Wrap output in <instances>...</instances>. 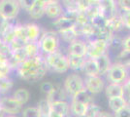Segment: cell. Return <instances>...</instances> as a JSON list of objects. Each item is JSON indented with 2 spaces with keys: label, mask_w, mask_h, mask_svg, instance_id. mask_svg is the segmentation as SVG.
Segmentation results:
<instances>
[{
  "label": "cell",
  "mask_w": 130,
  "mask_h": 117,
  "mask_svg": "<svg viewBox=\"0 0 130 117\" xmlns=\"http://www.w3.org/2000/svg\"><path fill=\"white\" fill-rule=\"evenodd\" d=\"M12 96L22 106L26 105L27 102H28V100H29V98H30V94H29L28 90L24 89V88H19V89H17L16 91H14V93H13Z\"/></svg>",
  "instance_id": "obj_26"
},
{
  "label": "cell",
  "mask_w": 130,
  "mask_h": 117,
  "mask_svg": "<svg viewBox=\"0 0 130 117\" xmlns=\"http://www.w3.org/2000/svg\"><path fill=\"white\" fill-rule=\"evenodd\" d=\"M105 95L107 99L112 98H119V97H124V90L122 84H116V83H108L106 84V87L104 89Z\"/></svg>",
  "instance_id": "obj_15"
},
{
  "label": "cell",
  "mask_w": 130,
  "mask_h": 117,
  "mask_svg": "<svg viewBox=\"0 0 130 117\" xmlns=\"http://www.w3.org/2000/svg\"><path fill=\"white\" fill-rule=\"evenodd\" d=\"M128 69H129V71H130V66H129V67H128Z\"/></svg>",
  "instance_id": "obj_44"
},
{
  "label": "cell",
  "mask_w": 130,
  "mask_h": 117,
  "mask_svg": "<svg viewBox=\"0 0 130 117\" xmlns=\"http://www.w3.org/2000/svg\"><path fill=\"white\" fill-rule=\"evenodd\" d=\"M97 117H115L114 113L109 111H105V110H101L98 113Z\"/></svg>",
  "instance_id": "obj_40"
},
{
  "label": "cell",
  "mask_w": 130,
  "mask_h": 117,
  "mask_svg": "<svg viewBox=\"0 0 130 117\" xmlns=\"http://www.w3.org/2000/svg\"><path fill=\"white\" fill-rule=\"evenodd\" d=\"M40 52L44 56L53 54L59 50L60 39L58 33L54 30H47L42 32L38 40Z\"/></svg>",
  "instance_id": "obj_2"
},
{
  "label": "cell",
  "mask_w": 130,
  "mask_h": 117,
  "mask_svg": "<svg viewBox=\"0 0 130 117\" xmlns=\"http://www.w3.org/2000/svg\"><path fill=\"white\" fill-rule=\"evenodd\" d=\"M67 54L73 56L87 58V44L84 39H77L74 42L68 45Z\"/></svg>",
  "instance_id": "obj_11"
},
{
  "label": "cell",
  "mask_w": 130,
  "mask_h": 117,
  "mask_svg": "<svg viewBox=\"0 0 130 117\" xmlns=\"http://www.w3.org/2000/svg\"><path fill=\"white\" fill-rule=\"evenodd\" d=\"M23 25H24L27 43L28 42H37L41 36V34H42L40 27L34 22H28V23H25Z\"/></svg>",
  "instance_id": "obj_13"
},
{
  "label": "cell",
  "mask_w": 130,
  "mask_h": 117,
  "mask_svg": "<svg viewBox=\"0 0 130 117\" xmlns=\"http://www.w3.org/2000/svg\"><path fill=\"white\" fill-rule=\"evenodd\" d=\"M24 50H25V53H26L28 59H32V58H35V57H38L39 55H41L38 41L26 43L24 46Z\"/></svg>",
  "instance_id": "obj_30"
},
{
  "label": "cell",
  "mask_w": 130,
  "mask_h": 117,
  "mask_svg": "<svg viewBox=\"0 0 130 117\" xmlns=\"http://www.w3.org/2000/svg\"><path fill=\"white\" fill-rule=\"evenodd\" d=\"M101 111V108L95 105L94 102H92L90 105L87 106V112L85 114V117H97L98 113Z\"/></svg>",
  "instance_id": "obj_34"
},
{
  "label": "cell",
  "mask_w": 130,
  "mask_h": 117,
  "mask_svg": "<svg viewBox=\"0 0 130 117\" xmlns=\"http://www.w3.org/2000/svg\"><path fill=\"white\" fill-rule=\"evenodd\" d=\"M95 61H96L98 69H99V75L103 77V76L106 75V73L108 72L110 67H112V64H113V62L111 61L110 54L106 53V54L102 55L101 57L95 59Z\"/></svg>",
  "instance_id": "obj_17"
},
{
  "label": "cell",
  "mask_w": 130,
  "mask_h": 117,
  "mask_svg": "<svg viewBox=\"0 0 130 117\" xmlns=\"http://www.w3.org/2000/svg\"><path fill=\"white\" fill-rule=\"evenodd\" d=\"M33 2H34V0H21V1H19L21 9H23V10L25 12H27V13L30 10Z\"/></svg>",
  "instance_id": "obj_37"
},
{
  "label": "cell",
  "mask_w": 130,
  "mask_h": 117,
  "mask_svg": "<svg viewBox=\"0 0 130 117\" xmlns=\"http://www.w3.org/2000/svg\"><path fill=\"white\" fill-rule=\"evenodd\" d=\"M47 0H34L30 10L28 11L29 17L33 20H39L45 16V8H46Z\"/></svg>",
  "instance_id": "obj_14"
},
{
  "label": "cell",
  "mask_w": 130,
  "mask_h": 117,
  "mask_svg": "<svg viewBox=\"0 0 130 117\" xmlns=\"http://www.w3.org/2000/svg\"><path fill=\"white\" fill-rule=\"evenodd\" d=\"M22 117H41L37 106H28L23 108L22 111Z\"/></svg>",
  "instance_id": "obj_33"
},
{
  "label": "cell",
  "mask_w": 130,
  "mask_h": 117,
  "mask_svg": "<svg viewBox=\"0 0 130 117\" xmlns=\"http://www.w3.org/2000/svg\"><path fill=\"white\" fill-rule=\"evenodd\" d=\"M14 86L13 80L9 75H0V94L5 96Z\"/></svg>",
  "instance_id": "obj_27"
},
{
  "label": "cell",
  "mask_w": 130,
  "mask_h": 117,
  "mask_svg": "<svg viewBox=\"0 0 130 117\" xmlns=\"http://www.w3.org/2000/svg\"><path fill=\"white\" fill-rule=\"evenodd\" d=\"M53 25L55 28L56 31H61V30H66V29H69V28H73L76 25V22L62 15L58 19L54 20L53 22Z\"/></svg>",
  "instance_id": "obj_19"
},
{
  "label": "cell",
  "mask_w": 130,
  "mask_h": 117,
  "mask_svg": "<svg viewBox=\"0 0 130 117\" xmlns=\"http://www.w3.org/2000/svg\"><path fill=\"white\" fill-rule=\"evenodd\" d=\"M64 13L63 6L61 2L56 0H47L46 8H45V15L51 20H56L61 17Z\"/></svg>",
  "instance_id": "obj_10"
},
{
  "label": "cell",
  "mask_w": 130,
  "mask_h": 117,
  "mask_svg": "<svg viewBox=\"0 0 130 117\" xmlns=\"http://www.w3.org/2000/svg\"><path fill=\"white\" fill-rule=\"evenodd\" d=\"M21 7L18 0L0 1V19L3 21H15L20 14Z\"/></svg>",
  "instance_id": "obj_4"
},
{
  "label": "cell",
  "mask_w": 130,
  "mask_h": 117,
  "mask_svg": "<svg viewBox=\"0 0 130 117\" xmlns=\"http://www.w3.org/2000/svg\"><path fill=\"white\" fill-rule=\"evenodd\" d=\"M0 117H18V115H10V114H5V113H2Z\"/></svg>",
  "instance_id": "obj_42"
},
{
  "label": "cell",
  "mask_w": 130,
  "mask_h": 117,
  "mask_svg": "<svg viewBox=\"0 0 130 117\" xmlns=\"http://www.w3.org/2000/svg\"><path fill=\"white\" fill-rule=\"evenodd\" d=\"M122 50L130 52V34L122 38Z\"/></svg>",
  "instance_id": "obj_39"
},
{
  "label": "cell",
  "mask_w": 130,
  "mask_h": 117,
  "mask_svg": "<svg viewBox=\"0 0 130 117\" xmlns=\"http://www.w3.org/2000/svg\"><path fill=\"white\" fill-rule=\"evenodd\" d=\"M105 76L108 83L123 84L126 81V79L130 76V71L127 67L113 62L112 67H110L109 71L106 73Z\"/></svg>",
  "instance_id": "obj_5"
},
{
  "label": "cell",
  "mask_w": 130,
  "mask_h": 117,
  "mask_svg": "<svg viewBox=\"0 0 130 117\" xmlns=\"http://www.w3.org/2000/svg\"><path fill=\"white\" fill-rule=\"evenodd\" d=\"M48 67L44 55H39L32 59H27L16 69L20 77L26 81H38L47 74Z\"/></svg>",
  "instance_id": "obj_1"
},
{
  "label": "cell",
  "mask_w": 130,
  "mask_h": 117,
  "mask_svg": "<svg viewBox=\"0 0 130 117\" xmlns=\"http://www.w3.org/2000/svg\"><path fill=\"white\" fill-rule=\"evenodd\" d=\"M85 88L91 93L92 95H96L103 92L106 87L105 79L102 76H85Z\"/></svg>",
  "instance_id": "obj_9"
},
{
  "label": "cell",
  "mask_w": 130,
  "mask_h": 117,
  "mask_svg": "<svg viewBox=\"0 0 130 117\" xmlns=\"http://www.w3.org/2000/svg\"><path fill=\"white\" fill-rule=\"evenodd\" d=\"M52 111L67 117L70 115V103L66 100H54L51 103Z\"/></svg>",
  "instance_id": "obj_18"
},
{
  "label": "cell",
  "mask_w": 130,
  "mask_h": 117,
  "mask_svg": "<svg viewBox=\"0 0 130 117\" xmlns=\"http://www.w3.org/2000/svg\"><path fill=\"white\" fill-rule=\"evenodd\" d=\"M85 88V81L84 78L78 73H72L67 75L63 82V89L67 96H70L71 98L79 93L81 90Z\"/></svg>",
  "instance_id": "obj_6"
},
{
  "label": "cell",
  "mask_w": 130,
  "mask_h": 117,
  "mask_svg": "<svg viewBox=\"0 0 130 117\" xmlns=\"http://www.w3.org/2000/svg\"><path fill=\"white\" fill-rule=\"evenodd\" d=\"M2 113H3V112H2V108H1V106H0V115H1Z\"/></svg>",
  "instance_id": "obj_43"
},
{
  "label": "cell",
  "mask_w": 130,
  "mask_h": 117,
  "mask_svg": "<svg viewBox=\"0 0 130 117\" xmlns=\"http://www.w3.org/2000/svg\"><path fill=\"white\" fill-rule=\"evenodd\" d=\"M63 6L64 12L68 13H79V7H78V1L75 0H64L61 2Z\"/></svg>",
  "instance_id": "obj_31"
},
{
  "label": "cell",
  "mask_w": 130,
  "mask_h": 117,
  "mask_svg": "<svg viewBox=\"0 0 130 117\" xmlns=\"http://www.w3.org/2000/svg\"><path fill=\"white\" fill-rule=\"evenodd\" d=\"M115 117H130V105H127L119 112L115 113Z\"/></svg>",
  "instance_id": "obj_38"
},
{
  "label": "cell",
  "mask_w": 130,
  "mask_h": 117,
  "mask_svg": "<svg viewBox=\"0 0 130 117\" xmlns=\"http://www.w3.org/2000/svg\"><path fill=\"white\" fill-rule=\"evenodd\" d=\"M123 85V90H124V98L125 100L127 101V103L130 105V76L125 81Z\"/></svg>",
  "instance_id": "obj_36"
},
{
  "label": "cell",
  "mask_w": 130,
  "mask_h": 117,
  "mask_svg": "<svg viewBox=\"0 0 130 117\" xmlns=\"http://www.w3.org/2000/svg\"><path fill=\"white\" fill-rule=\"evenodd\" d=\"M45 61L49 70L56 73H65L69 70L67 56L59 50L45 56Z\"/></svg>",
  "instance_id": "obj_3"
},
{
  "label": "cell",
  "mask_w": 130,
  "mask_h": 117,
  "mask_svg": "<svg viewBox=\"0 0 130 117\" xmlns=\"http://www.w3.org/2000/svg\"><path fill=\"white\" fill-rule=\"evenodd\" d=\"M83 72L85 74V76H97L99 75V69H98L96 61L93 59L87 58L85 64H84Z\"/></svg>",
  "instance_id": "obj_21"
},
{
  "label": "cell",
  "mask_w": 130,
  "mask_h": 117,
  "mask_svg": "<svg viewBox=\"0 0 130 117\" xmlns=\"http://www.w3.org/2000/svg\"><path fill=\"white\" fill-rule=\"evenodd\" d=\"M40 88H41V91L46 95V98L50 100L55 91V85H54L51 82H43L41 84Z\"/></svg>",
  "instance_id": "obj_32"
},
{
  "label": "cell",
  "mask_w": 130,
  "mask_h": 117,
  "mask_svg": "<svg viewBox=\"0 0 130 117\" xmlns=\"http://www.w3.org/2000/svg\"><path fill=\"white\" fill-rule=\"evenodd\" d=\"M127 101L125 100L123 97H119V98H112L108 100V106L111 109L112 113H117L119 110H121L122 108H124L127 106Z\"/></svg>",
  "instance_id": "obj_24"
},
{
  "label": "cell",
  "mask_w": 130,
  "mask_h": 117,
  "mask_svg": "<svg viewBox=\"0 0 130 117\" xmlns=\"http://www.w3.org/2000/svg\"><path fill=\"white\" fill-rule=\"evenodd\" d=\"M87 105L71 100L70 102V116L73 117H85L87 112Z\"/></svg>",
  "instance_id": "obj_23"
},
{
  "label": "cell",
  "mask_w": 130,
  "mask_h": 117,
  "mask_svg": "<svg viewBox=\"0 0 130 117\" xmlns=\"http://www.w3.org/2000/svg\"><path fill=\"white\" fill-rule=\"evenodd\" d=\"M48 117H64V116L60 115V114H58V113H56V112L52 111L51 113H50V115H49Z\"/></svg>",
  "instance_id": "obj_41"
},
{
  "label": "cell",
  "mask_w": 130,
  "mask_h": 117,
  "mask_svg": "<svg viewBox=\"0 0 130 117\" xmlns=\"http://www.w3.org/2000/svg\"><path fill=\"white\" fill-rule=\"evenodd\" d=\"M87 57L89 59H97L102 55L109 53L108 43L101 40H91L87 42Z\"/></svg>",
  "instance_id": "obj_8"
},
{
  "label": "cell",
  "mask_w": 130,
  "mask_h": 117,
  "mask_svg": "<svg viewBox=\"0 0 130 117\" xmlns=\"http://www.w3.org/2000/svg\"><path fill=\"white\" fill-rule=\"evenodd\" d=\"M119 12L123 23V28L130 29V10H123Z\"/></svg>",
  "instance_id": "obj_35"
},
{
  "label": "cell",
  "mask_w": 130,
  "mask_h": 117,
  "mask_svg": "<svg viewBox=\"0 0 130 117\" xmlns=\"http://www.w3.org/2000/svg\"><path fill=\"white\" fill-rule=\"evenodd\" d=\"M52 101L48 100L47 98H45L43 100H41L37 103V108L39 112L41 114V117H48L50 113L52 112V106H51Z\"/></svg>",
  "instance_id": "obj_29"
},
{
  "label": "cell",
  "mask_w": 130,
  "mask_h": 117,
  "mask_svg": "<svg viewBox=\"0 0 130 117\" xmlns=\"http://www.w3.org/2000/svg\"><path fill=\"white\" fill-rule=\"evenodd\" d=\"M56 32L58 33L60 40H62L63 42L67 43L68 45L72 42H74L77 39H79L75 27L73 28H69V29H66V30H61V31H56Z\"/></svg>",
  "instance_id": "obj_25"
},
{
  "label": "cell",
  "mask_w": 130,
  "mask_h": 117,
  "mask_svg": "<svg viewBox=\"0 0 130 117\" xmlns=\"http://www.w3.org/2000/svg\"><path fill=\"white\" fill-rule=\"evenodd\" d=\"M67 60H68V64H69V69H72L74 71H83L84 64L87 58H81V57L73 56L70 54H66Z\"/></svg>",
  "instance_id": "obj_20"
},
{
  "label": "cell",
  "mask_w": 130,
  "mask_h": 117,
  "mask_svg": "<svg viewBox=\"0 0 130 117\" xmlns=\"http://www.w3.org/2000/svg\"><path fill=\"white\" fill-rule=\"evenodd\" d=\"M0 106L3 113L10 115H18L23 109V106L19 103L13 96H2L0 98Z\"/></svg>",
  "instance_id": "obj_7"
},
{
  "label": "cell",
  "mask_w": 130,
  "mask_h": 117,
  "mask_svg": "<svg viewBox=\"0 0 130 117\" xmlns=\"http://www.w3.org/2000/svg\"><path fill=\"white\" fill-rule=\"evenodd\" d=\"M106 28L113 34L118 33L121 29L124 28L122 21H121V18H120V15H119V12L117 15L111 17L110 19H107V21H106Z\"/></svg>",
  "instance_id": "obj_16"
},
{
  "label": "cell",
  "mask_w": 130,
  "mask_h": 117,
  "mask_svg": "<svg viewBox=\"0 0 130 117\" xmlns=\"http://www.w3.org/2000/svg\"><path fill=\"white\" fill-rule=\"evenodd\" d=\"M99 7H100V14L103 16L106 20L110 19L119 13V7L117 1L114 0H102L99 1Z\"/></svg>",
  "instance_id": "obj_12"
},
{
  "label": "cell",
  "mask_w": 130,
  "mask_h": 117,
  "mask_svg": "<svg viewBox=\"0 0 130 117\" xmlns=\"http://www.w3.org/2000/svg\"><path fill=\"white\" fill-rule=\"evenodd\" d=\"M71 100H75L78 102H82L85 105H90L94 100V95H92L91 93H89L86 88L81 90L79 93H77L75 96H73L71 98Z\"/></svg>",
  "instance_id": "obj_22"
},
{
  "label": "cell",
  "mask_w": 130,
  "mask_h": 117,
  "mask_svg": "<svg viewBox=\"0 0 130 117\" xmlns=\"http://www.w3.org/2000/svg\"><path fill=\"white\" fill-rule=\"evenodd\" d=\"M114 63H117V64H119V66H122V67L128 68L130 66V52L121 50L119 53L117 54V56L115 58Z\"/></svg>",
  "instance_id": "obj_28"
}]
</instances>
